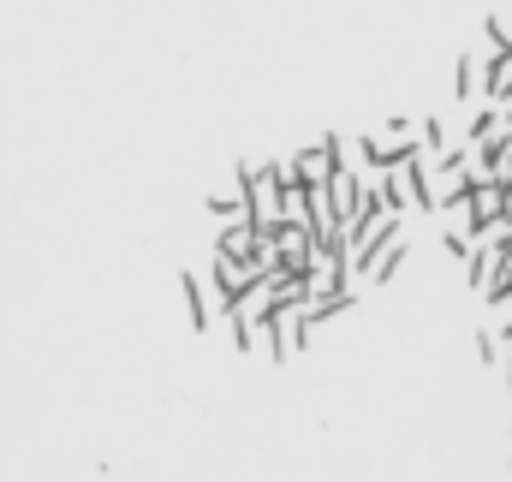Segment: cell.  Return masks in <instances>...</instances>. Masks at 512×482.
<instances>
[{"label": "cell", "instance_id": "obj_16", "mask_svg": "<svg viewBox=\"0 0 512 482\" xmlns=\"http://www.w3.org/2000/svg\"><path fill=\"white\" fill-rule=\"evenodd\" d=\"M471 346H477V358H483V363H495V328H477V340H471Z\"/></svg>", "mask_w": 512, "mask_h": 482}, {"label": "cell", "instance_id": "obj_13", "mask_svg": "<svg viewBox=\"0 0 512 482\" xmlns=\"http://www.w3.org/2000/svg\"><path fill=\"white\" fill-rule=\"evenodd\" d=\"M489 42H495V48H512V6H501V12L489 18Z\"/></svg>", "mask_w": 512, "mask_h": 482}, {"label": "cell", "instance_id": "obj_9", "mask_svg": "<svg viewBox=\"0 0 512 482\" xmlns=\"http://www.w3.org/2000/svg\"><path fill=\"white\" fill-rule=\"evenodd\" d=\"M501 96H512V48L489 60V78H483V102H501Z\"/></svg>", "mask_w": 512, "mask_h": 482}, {"label": "cell", "instance_id": "obj_17", "mask_svg": "<svg viewBox=\"0 0 512 482\" xmlns=\"http://www.w3.org/2000/svg\"><path fill=\"white\" fill-rule=\"evenodd\" d=\"M495 108H501V125H512V96H501Z\"/></svg>", "mask_w": 512, "mask_h": 482}, {"label": "cell", "instance_id": "obj_10", "mask_svg": "<svg viewBox=\"0 0 512 482\" xmlns=\"http://www.w3.org/2000/svg\"><path fill=\"white\" fill-rule=\"evenodd\" d=\"M334 161H340V167H352V173H376V161H370V143H364V137H334Z\"/></svg>", "mask_w": 512, "mask_h": 482}, {"label": "cell", "instance_id": "obj_6", "mask_svg": "<svg viewBox=\"0 0 512 482\" xmlns=\"http://www.w3.org/2000/svg\"><path fill=\"white\" fill-rule=\"evenodd\" d=\"M209 274H215V292H221V304H233L245 286L256 280L251 262H239V256H227V250H209Z\"/></svg>", "mask_w": 512, "mask_h": 482}, {"label": "cell", "instance_id": "obj_15", "mask_svg": "<svg viewBox=\"0 0 512 482\" xmlns=\"http://www.w3.org/2000/svg\"><path fill=\"white\" fill-rule=\"evenodd\" d=\"M441 250H447V256H465V250H471V233H453V227H447V233H441Z\"/></svg>", "mask_w": 512, "mask_h": 482}, {"label": "cell", "instance_id": "obj_4", "mask_svg": "<svg viewBox=\"0 0 512 482\" xmlns=\"http://www.w3.org/2000/svg\"><path fill=\"white\" fill-rule=\"evenodd\" d=\"M364 143H370V161H376V167H393L399 155H411V149H417V125H411V120H387L382 131H376V137H364Z\"/></svg>", "mask_w": 512, "mask_h": 482}, {"label": "cell", "instance_id": "obj_14", "mask_svg": "<svg viewBox=\"0 0 512 482\" xmlns=\"http://www.w3.org/2000/svg\"><path fill=\"white\" fill-rule=\"evenodd\" d=\"M268 173H274V185H304L298 179V161H268Z\"/></svg>", "mask_w": 512, "mask_h": 482}, {"label": "cell", "instance_id": "obj_12", "mask_svg": "<svg viewBox=\"0 0 512 482\" xmlns=\"http://www.w3.org/2000/svg\"><path fill=\"white\" fill-rule=\"evenodd\" d=\"M495 125H501V108H495V102H483V108H477V114H471V131H465V137H471V143H477V137H489V131H495Z\"/></svg>", "mask_w": 512, "mask_h": 482}, {"label": "cell", "instance_id": "obj_5", "mask_svg": "<svg viewBox=\"0 0 512 482\" xmlns=\"http://www.w3.org/2000/svg\"><path fill=\"white\" fill-rule=\"evenodd\" d=\"M501 48L495 42H483V54H465L459 66H453V96L459 102H483V78H489V60H495Z\"/></svg>", "mask_w": 512, "mask_h": 482}, {"label": "cell", "instance_id": "obj_7", "mask_svg": "<svg viewBox=\"0 0 512 482\" xmlns=\"http://www.w3.org/2000/svg\"><path fill=\"white\" fill-rule=\"evenodd\" d=\"M292 161H298V179H304V185H322V179L340 167V161H334V137H316V143H310V149H298Z\"/></svg>", "mask_w": 512, "mask_h": 482}, {"label": "cell", "instance_id": "obj_11", "mask_svg": "<svg viewBox=\"0 0 512 482\" xmlns=\"http://www.w3.org/2000/svg\"><path fill=\"white\" fill-rule=\"evenodd\" d=\"M209 215H245V185H239V173H233V185H215L209 191Z\"/></svg>", "mask_w": 512, "mask_h": 482}, {"label": "cell", "instance_id": "obj_2", "mask_svg": "<svg viewBox=\"0 0 512 482\" xmlns=\"http://www.w3.org/2000/svg\"><path fill=\"white\" fill-rule=\"evenodd\" d=\"M239 185H245V221L251 227H274L280 221V185H274V173L268 167H239Z\"/></svg>", "mask_w": 512, "mask_h": 482}, {"label": "cell", "instance_id": "obj_8", "mask_svg": "<svg viewBox=\"0 0 512 482\" xmlns=\"http://www.w3.org/2000/svg\"><path fill=\"white\" fill-rule=\"evenodd\" d=\"M179 292H185V316L197 334H209V298H203V280L197 274H179Z\"/></svg>", "mask_w": 512, "mask_h": 482}, {"label": "cell", "instance_id": "obj_3", "mask_svg": "<svg viewBox=\"0 0 512 482\" xmlns=\"http://www.w3.org/2000/svg\"><path fill=\"white\" fill-rule=\"evenodd\" d=\"M405 256H411L405 221H393L382 239H376V250H370V256L358 262V280H364V286H382V280H393V274H399V262H405Z\"/></svg>", "mask_w": 512, "mask_h": 482}, {"label": "cell", "instance_id": "obj_1", "mask_svg": "<svg viewBox=\"0 0 512 482\" xmlns=\"http://www.w3.org/2000/svg\"><path fill=\"white\" fill-rule=\"evenodd\" d=\"M298 298H304V292H298ZM298 298H280V304L262 316V346H268L274 363H298L304 346H310V322L298 316Z\"/></svg>", "mask_w": 512, "mask_h": 482}]
</instances>
